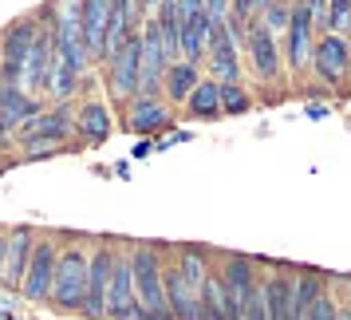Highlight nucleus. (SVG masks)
<instances>
[{"label": "nucleus", "mask_w": 351, "mask_h": 320, "mask_svg": "<svg viewBox=\"0 0 351 320\" xmlns=\"http://www.w3.org/2000/svg\"><path fill=\"white\" fill-rule=\"evenodd\" d=\"M348 44H351V32H348Z\"/></svg>", "instance_id": "f704fd0d"}, {"label": "nucleus", "mask_w": 351, "mask_h": 320, "mask_svg": "<svg viewBox=\"0 0 351 320\" xmlns=\"http://www.w3.org/2000/svg\"><path fill=\"white\" fill-rule=\"evenodd\" d=\"M8 238V253H4V285L20 293V281H24V265H28V253H32L36 233L28 225H16V229H4Z\"/></svg>", "instance_id": "a211bd4d"}, {"label": "nucleus", "mask_w": 351, "mask_h": 320, "mask_svg": "<svg viewBox=\"0 0 351 320\" xmlns=\"http://www.w3.org/2000/svg\"><path fill=\"white\" fill-rule=\"evenodd\" d=\"M111 130H114V115L103 99H83L80 107H75V130H71V135H75L80 143L99 146V143L111 139Z\"/></svg>", "instance_id": "ddd939ff"}, {"label": "nucleus", "mask_w": 351, "mask_h": 320, "mask_svg": "<svg viewBox=\"0 0 351 320\" xmlns=\"http://www.w3.org/2000/svg\"><path fill=\"white\" fill-rule=\"evenodd\" d=\"M324 32H351V0H328V12H324Z\"/></svg>", "instance_id": "bb28decb"}, {"label": "nucleus", "mask_w": 351, "mask_h": 320, "mask_svg": "<svg viewBox=\"0 0 351 320\" xmlns=\"http://www.w3.org/2000/svg\"><path fill=\"white\" fill-rule=\"evenodd\" d=\"M202 80V71H197V64L193 60H170V67H166V76H162V95L170 99V103H186V95L193 91V83Z\"/></svg>", "instance_id": "412c9836"}, {"label": "nucleus", "mask_w": 351, "mask_h": 320, "mask_svg": "<svg viewBox=\"0 0 351 320\" xmlns=\"http://www.w3.org/2000/svg\"><path fill=\"white\" fill-rule=\"evenodd\" d=\"M44 107V99L24 91L16 83H0V130L4 135H16L24 119H32L36 111Z\"/></svg>", "instance_id": "2eb2a0df"}, {"label": "nucleus", "mask_w": 351, "mask_h": 320, "mask_svg": "<svg viewBox=\"0 0 351 320\" xmlns=\"http://www.w3.org/2000/svg\"><path fill=\"white\" fill-rule=\"evenodd\" d=\"M182 107H186L193 119H213V115H221V83L217 80H197Z\"/></svg>", "instance_id": "b1692460"}, {"label": "nucleus", "mask_w": 351, "mask_h": 320, "mask_svg": "<svg viewBox=\"0 0 351 320\" xmlns=\"http://www.w3.org/2000/svg\"><path fill=\"white\" fill-rule=\"evenodd\" d=\"M197 317H209V320L229 317V293H225V281H221L217 269H209L206 281H202V293H197Z\"/></svg>", "instance_id": "5701e85b"}, {"label": "nucleus", "mask_w": 351, "mask_h": 320, "mask_svg": "<svg viewBox=\"0 0 351 320\" xmlns=\"http://www.w3.org/2000/svg\"><path fill=\"white\" fill-rule=\"evenodd\" d=\"M130 269H134V297H138L143 317H150V320L170 317L166 288H162V253L154 245H134L130 249Z\"/></svg>", "instance_id": "f03ea898"}, {"label": "nucleus", "mask_w": 351, "mask_h": 320, "mask_svg": "<svg viewBox=\"0 0 351 320\" xmlns=\"http://www.w3.org/2000/svg\"><path fill=\"white\" fill-rule=\"evenodd\" d=\"M111 265H114V245H111V241H99V245H91V257H87V293H83L80 317H103V304H107V281H111Z\"/></svg>", "instance_id": "1a4fd4ad"}, {"label": "nucleus", "mask_w": 351, "mask_h": 320, "mask_svg": "<svg viewBox=\"0 0 351 320\" xmlns=\"http://www.w3.org/2000/svg\"><path fill=\"white\" fill-rule=\"evenodd\" d=\"M83 87V71L80 67H71L56 52V60H51V71H48V87H44V99L51 103H60V99H75V91Z\"/></svg>", "instance_id": "4be33fe9"}, {"label": "nucleus", "mask_w": 351, "mask_h": 320, "mask_svg": "<svg viewBox=\"0 0 351 320\" xmlns=\"http://www.w3.org/2000/svg\"><path fill=\"white\" fill-rule=\"evenodd\" d=\"M150 150H154V143H138V146H134V159H146Z\"/></svg>", "instance_id": "72a5a7b5"}, {"label": "nucleus", "mask_w": 351, "mask_h": 320, "mask_svg": "<svg viewBox=\"0 0 351 320\" xmlns=\"http://www.w3.org/2000/svg\"><path fill=\"white\" fill-rule=\"evenodd\" d=\"M174 4H178V20L202 16V12H206V0H174Z\"/></svg>", "instance_id": "c85d7f7f"}, {"label": "nucleus", "mask_w": 351, "mask_h": 320, "mask_svg": "<svg viewBox=\"0 0 351 320\" xmlns=\"http://www.w3.org/2000/svg\"><path fill=\"white\" fill-rule=\"evenodd\" d=\"M312 44H316V20L312 8L296 0L292 12H288V28H285V56L292 71H308L312 67Z\"/></svg>", "instance_id": "6e6552de"}, {"label": "nucleus", "mask_w": 351, "mask_h": 320, "mask_svg": "<svg viewBox=\"0 0 351 320\" xmlns=\"http://www.w3.org/2000/svg\"><path fill=\"white\" fill-rule=\"evenodd\" d=\"M253 107L249 91H241V83H221V115H245Z\"/></svg>", "instance_id": "cd10ccee"}, {"label": "nucleus", "mask_w": 351, "mask_h": 320, "mask_svg": "<svg viewBox=\"0 0 351 320\" xmlns=\"http://www.w3.org/2000/svg\"><path fill=\"white\" fill-rule=\"evenodd\" d=\"M312 67H316V76L324 83H343V76H348V67H351V44H348V36H339V32H324L312 44Z\"/></svg>", "instance_id": "f8f14e48"}, {"label": "nucleus", "mask_w": 351, "mask_h": 320, "mask_svg": "<svg viewBox=\"0 0 351 320\" xmlns=\"http://www.w3.org/2000/svg\"><path fill=\"white\" fill-rule=\"evenodd\" d=\"M225 293H229V317H265V297H261V281L249 257H225L221 269Z\"/></svg>", "instance_id": "7ed1b4c3"}, {"label": "nucleus", "mask_w": 351, "mask_h": 320, "mask_svg": "<svg viewBox=\"0 0 351 320\" xmlns=\"http://www.w3.org/2000/svg\"><path fill=\"white\" fill-rule=\"evenodd\" d=\"M123 127L134 135H162L170 127V111L158 95H134L127 99V115H123Z\"/></svg>", "instance_id": "4468645a"}, {"label": "nucleus", "mask_w": 351, "mask_h": 320, "mask_svg": "<svg viewBox=\"0 0 351 320\" xmlns=\"http://www.w3.org/2000/svg\"><path fill=\"white\" fill-rule=\"evenodd\" d=\"M158 4H162V0H138V16H154V12H158Z\"/></svg>", "instance_id": "7c9ffc66"}, {"label": "nucleus", "mask_w": 351, "mask_h": 320, "mask_svg": "<svg viewBox=\"0 0 351 320\" xmlns=\"http://www.w3.org/2000/svg\"><path fill=\"white\" fill-rule=\"evenodd\" d=\"M103 317L111 320H127V317H143L138 297H134V269H130V253L114 249V265H111V281H107V304Z\"/></svg>", "instance_id": "423d86ee"}, {"label": "nucleus", "mask_w": 351, "mask_h": 320, "mask_svg": "<svg viewBox=\"0 0 351 320\" xmlns=\"http://www.w3.org/2000/svg\"><path fill=\"white\" fill-rule=\"evenodd\" d=\"M206 12H209V20H221L229 12V0H206Z\"/></svg>", "instance_id": "c756f323"}, {"label": "nucleus", "mask_w": 351, "mask_h": 320, "mask_svg": "<svg viewBox=\"0 0 351 320\" xmlns=\"http://www.w3.org/2000/svg\"><path fill=\"white\" fill-rule=\"evenodd\" d=\"M292 293H296V277H288V273H269V281L261 285L265 317L269 320H288L292 317Z\"/></svg>", "instance_id": "6ab92c4d"}, {"label": "nucleus", "mask_w": 351, "mask_h": 320, "mask_svg": "<svg viewBox=\"0 0 351 320\" xmlns=\"http://www.w3.org/2000/svg\"><path fill=\"white\" fill-rule=\"evenodd\" d=\"M87 241L83 238H67V245L60 241L56 253V269H51V293L48 304L56 312H80L83 308V293H87Z\"/></svg>", "instance_id": "f257e3e1"}, {"label": "nucleus", "mask_w": 351, "mask_h": 320, "mask_svg": "<svg viewBox=\"0 0 351 320\" xmlns=\"http://www.w3.org/2000/svg\"><path fill=\"white\" fill-rule=\"evenodd\" d=\"M36 32H40V16H20L0 32V83H16L20 64L32 48Z\"/></svg>", "instance_id": "0eeeda50"}, {"label": "nucleus", "mask_w": 351, "mask_h": 320, "mask_svg": "<svg viewBox=\"0 0 351 320\" xmlns=\"http://www.w3.org/2000/svg\"><path fill=\"white\" fill-rule=\"evenodd\" d=\"M241 48L249 52L256 80L272 83L276 76H280V48H276V32H269V28L261 24V16H253L249 24H245V44H241Z\"/></svg>", "instance_id": "9b49d317"}, {"label": "nucleus", "mask_w": 351, "mask_h": 320, "mask_svg": "<svg viewBox=\"0 0 351 320\" xmlns=\"http://www.w3.org/2000/svg\"><path fill=\"white\" fill-rule=\"evenodd\" d=\"M138 60H143V44H138V32L127 36L119 48L103 60V76H107V91H111V103L127 107V99L138 95Z\"/></svg>", "instance_id": "20e7f679"}, {"label": "nucleus", "mask_w": 351, "mask_h": 320, "mask_svg": "<svg viewBox=\"0 0 351 320\" xmlns=\"http://www.w3.org/2000/svg\"><path fill=\"white\" fill-rule=\"evenodd\" d=\"M324 115H328L324 103H308V119H324Z\"/></svg>", "instance_id": "473e14b6"}, {"label": "nucleus", "mask_w": 351, "mask_h": 320, "mask_svg": "<svg viewBox=\"0 0 351 320\" xmlns=\"http://www.w3.org/2000/svg\"><path fill=\"white\" fill-rule=\"evenodd\" d=\"M319 273H304L296 277V293H292V317L296 320H308L312 317V304L319 301Z\"/></svg>", "instance_id": "393cba45"}, {"label": "nucleus", "mask_w": 351, "mask_h": 320, "mask_svg": "<svg viewBox=\"0 0 351 320\" xmlns=\"http://www.w3.org/2000/svg\"><path fill=\"white\" fill-rule=\"evenodd\" d=\"M56 253H60V241L51 238V233L32 241V253H28V265H24V281H20V297L28 304H48Z\"/></svg>", "instance_id": "39448f33"}, {"label": "nucleus", "mask_w": 351, "mask_h": 320, "mask_svg": "<svg viewBox=\"0 0 351 320\" xmlns=\"http://www.w3.org/2000/svg\"><path fill=\"white\" fill-rule=\"evenodd\" d=\"M241 44L233 40L229 32V24L221 20H213V28H209V48H206V60H209V71H213V80L217 83H237L241 80Z\"/></svg>", "instance_id": "9d476101"}, {"label": "nucleus", "mask_w": 351, "mask_h": 320, "mask_svg": "<svg viewBox=\"0 0 351 320\" xmlns=\"http://www.w3.org/2000/svg\"><path fill=\"white\" fill-rule=\"evenodd\" d=\"M348 317H351V308H348Z\"/></svg>", "instance_id": "c9c22d12"}, {"label": "nucleus", "mask_w": 351, "mask_h": 320, "mask_svg": "<svg viewBox=\"0 0 351 320\" xmlns=\"http://www.w3.org/2000/svg\"><path fill=\"white\" fill-rule=\"evenodd\" d=\"M16 146H20L16 162H40V159H51V155L64 150V143H56V139H40V135H32V139H16Z\"/></svg>", "instance_id": "a878e982"}, {"label": "nucleus", "mask_w": 351, "mask_h": 320, "mask_svg": "<svg viewBox=\"0 0 351 320\" xmlns=\"http://www.w3.org/2000/svg\"><path fill=\"white\" fill-rule=\"evenodd\" d=\"M114 0H83V40L91 52V64L103 60V36H107V16Z\"/></svg>", "instance_id": "aec40b11"}, {"label": "nucleus", "mask_w": 351, "mask_h": 320, "mask_svg": "<svg viewBox=\"0 0 351 320\" xmlns=\"http://www.w3.org/2000/svg\"><path fill=\"white\" fill-rule=\"evenodd\" d=\"M138 24H143V16H138V0H114L111 16H107V36H103V60H107L127 36L138 32ZM103 60H99V64H103Z\"/></svg>", "instance_id": "f3484780"}, {"label": "nucleus", "mask_w": 351, "mask_h": 320, "mask_svg": "<svg viewBox=\"0 0 351 320\" xmlns=\"http://www.w3.org/2000/svg\"><path fill=\"white\" fill-rule=\"evenodd\" d=\"M162 288H166V308L174 320H193L197 317V288L182 277L178 261L162 265Z\"/></svg>", "instance_id": "dca6fc26"}, {"label": "nucleus", "mask_w": 351, "mask_h": 320, "mask_svg": "<svg viewBox=\"0 0 351 320\" xmlns=\"http://www.w3.org/2000/svg\"><path fill=\"white\" fill-rule=\"evenodd\" d=\"M4 253H8V238H4V229H0V285H4Z\"/></svg>", "instance_id": "2f4dec72"}]
</instances>
